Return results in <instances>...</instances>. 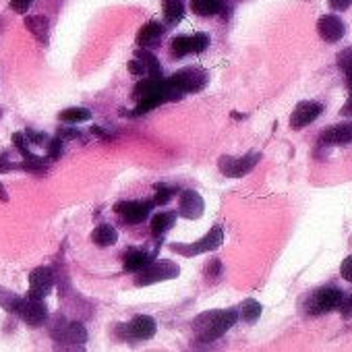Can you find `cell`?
<instances>
[{
  "label": "cell",
  "mask_w": 352,
  "mask_h": 352,
  "mask_svg": "<svg viewBox=\"0 0 352 352\" xmlns=\"http://www.w3.org/2000/svg\"><path fill=\"white\" fill-rule=\"evenodd\" d=\"M149 263H151V255L143 249H129L124 255V270L131 274H139Z\"/></svg>",
  "instance_id": "e0dca14e"
},
{
  "label": "cell",
  "mask_w": 352,
  "mask_h": 352,
  "mask_svg": "<svg viewBox=\"0 0 352 352\" xmlns=\"http://www.w3.org/2000/svg\"><path fill=\"white\" fill-rule=\"evenodd\" d=\"M162 11H164V21L168 28L179 25L185 17V5L183 0H164L162 3Z\"/></svg>",
  "instance_id": "ac0fdd59"
},
{
  "label": "cell",
  "mask_w": 352,
  "mask_h": 352,
  "mask_svg": "<svg viewBox=\"0 0 352 352\" xmlns=\"http://www.w3.org/2000/svg\"><path fill=\"white\" fill-rule=\"evenodd\" d=\"M48 143H50V145H48V157H50V160H58L60 153H63V139L56 137V139H52V141H48Z\"/></svg>",
  "instance_id": "1f68e13d"
},
{
  "label": "cell",
  "mask_w": 352,
  "mask_h": 352,
  "mask_svg": "<svg viewBox=\"0 0 352 352\" xmlns=\"http://www.w3.org/2000/svg\"><path fill=\"white\" fill-rule=\"evenodd\" d=\"M338 311L342 313L344 319H350L352 317V294L350 296H344V300H342V305H340Z\"/></svg>",
  "instance_id": "d590c367"
},
{
  "label": "cell",
  "mask_w": 352,
  "mask_h": 352,
  "mask_svg": "<svg viewBox=\"0 0 352 352\" xmlns=\"http://www.w3.org/2000/svg\"><path fill=\"white\" fill-rule=\"evenodd\" d=\"M336 63H338V69L344 73L346 85H348V89H350V87H352V46H350V48H344L342 52H338Z\"/></svg>",
  "instance_id": "cb8c5ba5"
},
{
  "label": "cell",
  "mask_w": 352,
  "mask_h": 352,
  "mask_svg": "<svg viewBox=\"0 0 352 352\" xmlns=\"http://www.w3.org/2000/svg\"><path fill=\"white\" fill-rule=\"evenodd\" d=\"M340 274H342V278H344L346 282H352V255H348V257L342 261Z\"/></svg>",
  "instance_id": "e575fe53"
},
{
  "label": "cell",
  "mask_w": 352,
  "mask_h": 352,
  "mask_svg": "<svg viewBox=\"0 0 352 352\" xmlns=\"http://www.w3.org/2000/svg\"><path fill=\"white\" fill-rule=\"evenodd\" d=\"M129 73L131 75H135V77H143L145 75V65H143V60L141 58H133V60H129Z\"/></svg>",
  "instance_id": "d6a6232c"
},
{
  "label": "cell",
  "mask_w": 352,
  "mask_h": 352,
  "mask_svg": "<svg viewBox=\"0 0 352 352\" xmlns=\"http://www.w3.org/2000/svg\"><path fill=\"white\" fill-rule=\"evenodd\" d=\"M323 112V106L321 102H315V100H302L296 104V108L292 110V116H290V129L292 131H300L305 126H309L311 122H315Z\"/></svg>",
  "instance_id": "9c48e42d"
},
{
  "label": "cell",
  "mask_w": 352,
  "mask_h": 352,
  "mask_svg": "<svg viewBox=\"0 0 352 352\" xmlns=\"http://www.w3.org/2000/svg\"><path fill=\"white\" fill-rule=\"evenodd\" d=\"M58 137H60V139H77L79 133L73 131V129H60V131H58Z\"/></svg>",
  "instance_id": "ab89813d"
},
{
  "label": "cell",
  "mask_w": 352,
  "mask_h": 352,
  "mask_svg": "<svg viewBox=\"0 0 352 352\" xmlns=\"http://www.w3.org/2000/svg\"><path fill=\"white\" fill-rule=\"evenodd\" d=\"M174 58H185L187 54H193V42L191 36H176L170 44Z\"/></svg>",
  "instance_id": "d4e9b609"
},
{
  "label": "cell",
  "mask_w": 352,
  "mask_h": 352,
  "mask_svg": "<svg viewBox=\"0 0 352 352\" xmlns=\"http://www.w3.org/2000/svg\"><path fill=\"white\" fill-rule=\"evenodd\" d=\"M153 206H155L153 199H147V201H118L114 206V214L122 216V220L129 222V224H141V222L147 220Z\"/></svg>",
  "instance_id": "30bf717a"
},
{
  "label": "cell",
  "mask_w": 352,
  "mask_h": 352,
  "mask_svg": "<svg viewBox=\"0 0 352 352\" xmlns=\"http://www.w3.org/2000/svg\"><path fill=\"white\" fill-rule=\"evenodd\" d=\"M241 317L247 321V323H255L259 317H261V311H263V307H261V302L259 300H255V298H247V300H243V305H241Z\"/></svg>",
  "instance_id": "484cf974"
},
{
  "label": "cell",
  "mask_w": 352,
  "mask_h": 352,
  "mask_svg": "<svg viewBox=\"0 0 352 352\" xmlns=\"http://www.w3.org/2000/svg\"><path fill=\"white\" fill-rule=\"evenodd\" d=\"M58 118H60L63 122H73V124H77V122L91 120V112H89L87 108H67V110H63V112L58 114Z\"/></svg>",
  "instance_id": "4316f807"
},
{
  "label": "cell",
  "mask_w": 352,
  "mask_h": 352,
  "mask_svg": "<svg viewBox=\"0 0 352 352\" xmlns=\"http://www.w3.org/2000/svg\"><path fill=\"white\" fill-rule=\"evenodd\" d=\"M0 201H9V193H7V189H5V185L3 183H0Z\"/></svg>",
  "instance_id": "60d3db41"
},
{
  "label": "cell",
  "mask_w": 352,
  "mask_h": 352,
  "mask_svg": "<svg viewBox=\"0 0 352 352\" xmlns=\"http://www.w3.org/2000/svg\"><path fill=\"white\" fill-rule=\"evenodd\" d=\"M348 91H350V96H348L346 104H344V106H342V110H340V114H342V116H352V87H350Z\"/></svg>",
  "instance_id": "f35d334b"
},
{
  "label": "cell",
  "mask_w": 352,
  "mask_h": 352,
  "mask_svg": "<svg viewBox=\"0 0 352 352\" xmlns=\"http://www.w3.org/2000/svg\"><path fill=\"white\" fill-rule=\"evenodd\" d=\"M181 274V267L172 263V261H162V263H149L147 267H143L135 280L137 286H149L155 282H164V280H174Z\"/></svg>",
  "instance_id": "ba28073f"
},
{
  "label": "cell",
  "mask_w": 352,
  "mask_h": 352,
  "mask_svg": "<svg viewBox=\"0 0 352 352\" xmlns=\"http://www.w3.org/2000/svg\"><path fill=\"white\" fill-rule=\"evenodd\" d=\"M56 284V276L50 267H36L30 274V296L46 298Z\"/></svg>",
  "instance_id": "8fae6325"
},
{
  "label": "cell",
  "mask_w": 352,
  "mask_h": 352,
  "mask_svg": "<svg viewBox=\"0 0 352 352\" xmlns=\"http://www.w3.org/2000/svg\"><path fill=\"white\" fill-rule=\"evenodd\" d=\"M155 331H157V323L149 315H137L129 323H122L120 329H118L120 338H124L126 342H145V340H151L155 336Z\"/></svg>",
  "instance_id": "8992f818"
},
{
  "label": "cell",
  "mask_w": 352,
  "mask_h": 352,
  "mask_svg": "<svg viewBox=\"0 0 352 352\" xmlns=\"http://www.w3.org/2000/svg\"><path fill=\"white\" fill-rule=\"evenodd\" d=\"M170 83L179 89L183 96L185 94H195L201 91L210 83V73L201 67H185L181 71H176L172 77H168Z\"/></svg>",
  "instance_id": "3957f363"
},
{
  "label": "cell",
  "mask_w": 352,
  "mask_h": 352,
  "mask_svg": "<svg viewBox=\"0 0 352 352\" xmlns=\"http://www.w3.org/2000/svg\"><path fill=\"white\" fill-rule=\"evenodd\" d=\"M17 302H19V296H15L13 292H9V290H3L0 288V305H3L7 311H15V307H17Z\"/></svg>",
  "instance_id": "f546056e"
},
{
  "label": "cell",
  "mask_w": 352,
  "mask_h": 352,
  "mask_svg": "<svg viewBox=\"0 0 352 352\" xmlns=\"http://www.w3.org/2000/svg\"><path fill=\"white\" fill-rule=\"evenodd\" d=\"M261 160L259 151H249L243 157H230V155H222L218 162V168L224 176L228 179H243L245 174H249Z\"/></svg>",
  "instance_id": "5b68a950"
},
{
  "label": "cell",
  "mask_w": 352,
  "mask_h": 352,
  "mask_svg": "<svg viewBox=\"0 0 352 352\" xmlns=\"http://www.w3.org/2000/svg\"><path fill=\"white\" fill-rule=\"evenodd\" d=\"M352 143V122H342V124H333L327 131H323L317 139V145L323 147H340V145H348Z\"/></svg>",
  "instance_id": "4fadbf2b"
},
{
  "label": "cell",
  "mask_w": 352,
  "mask_h": 352,
  "mask_svg": "<svg viewBox=\"0 0 352 352\" xmlns=\"http://www.w3.org/2000/svg\"><path fill=\"white\" fill-rule=\"evenodd\" d=\"M32 5H34V0H11V9L19 15H25Z\"/></svg>",
  "instance_id": "836d02e7"
},
{
  "label": "cell",
  "mask_w": 352,
  "mask_h": 352,
  "mask_svg": "<svg viewBox=\"0 0 352 352\" xmlns=\"http://www.w3.org/2000/svg\"><path fill=\"white\" fill-rule=\"evenodd\" d=\"M153 191H155L153 204H155V206H166V204L174 197L176 187H172V185H164V183H157V185L153 187Z\"/></svg>",
  "instance_id": "83f0119b"
},
{
  "label": "cell",
  "mask_w": 352,
  "mask_h": 352,
  "mask_svg": "<svg viewBox=\"0 0 352 352\" xmlns=\"http://www.w3.org/2000/svg\"><path fill=\"white\" fill-rule=\"evenodd\" d=\"M317 34L325 44H336L346 36V23L338 15H323L317 21Z\"/></svg>",
  "instance_id": "7c38bea8"
},
{
  "label": "cell",
  "mask_w": 352,
  "mask_h": 352,
  "mask_svg": "<svg viewBox=\"0 0 352 352\" xmlns=\"http://www.w3.org/2000/svg\"><path fill=\"white\" fill-rule=\"evenodd\" d=\"M191 11L199 17H214L224 11V0H191Z\"/></svg>",
  "instance_id": "d6986e66"
},
{
  "label": "cell",
  "mask_w": 352,
  "mask_h": 352,
  "mask_svg": "<svg viewBox=\"0 0 352 352\" xmlns=\"http://www.w3.org/2000/svg\"><path fill=\"white\" fill-rule=\"evenodd\" d=\"M206 212V201L204 197L193 191V189H187L181 193V216L187 218V220H199Z\"/></svg>",
  "instance_id": "5bb4252c"
},
{
  "label": "cell",
  "mask_w": 352,
  "mask_h": 352,
  "mask_svg": "<svg viewBox=\"0 0 352 352\" xmlns=\"http://www.w3.org/2000/svg\"><path fill=\"white\" fill-rule=\"evenodd\" d=\"M164 32H166V28H164L162 23H157V21H147V23L139 30V34H137V46H139V48L157 46L160 40H162V36H164Z\"/></svg>",
  "instance_id": "2e32d148"
},
{
  "label": "cell",
  "mask_w": 352,
  "mask_h": 352,
  "mask_svg": "<svg viewBox=\"0 0 352 352\" xmlns=\"http://www.w3.org/2000/svg\"><path fill=\"white\" fill-rule=\"evenodd\" d=\"M13 313H17L32 327H40L48 319V307L44 305V298H34V296L19 298V302H17Z\"/></svg>",
  "instance_id": "52a82bcc"
},
{
  "label": "cell",
  "mask_w": 352,
  "mask_h": 352,
  "mask_svg": "<svg viewBox=\"0 0 352 352\" xmlns=\"http://www.w3.org/2000/svg\"><path fill=\"white\" fill-rule=\"evenodd\" d=\"M174 222H176V214L174 212H160V214H155L151 218V224H149L151 234L153 236H162L164 232H168L174 226Z\"/></svg>",
  "instance_id": "7402d4cb"
},
{
  "label": "cell",
  "mask_w": 352,
  "mask_h": 352,
  "mask_svg": "<svg viewBox=\"0 0 352 352\" xmlns=\"http://www.w3.org/2000/svg\"><path fill=\"white\" fill-rule=\"evenodd\" d=\"M220 274H222V263H220L218 259H214L212 263H208V267H206V276H208V280H210V282L220 280Z\"/></svg>",
  "instance_id": "4dcf8cb0"
},
{
  "label": "cell",
  "mask_w": 352,
  "mask_h": 352,
  "mask_svg": "<svg viewBox=\"0 0 352 352\" xmlns=\"http://www.w3.org/2000/svg\"><path fill=\"white\" fill-rule=\"evenodd\" d=\"M191 42H193V54H204V52L210 48L212 38H210L208 34L199 32V34H193V36H191Z\"/></svg>",
  "instance_id": "f1b7e54d"
},
{
  "label": "cell",
  "mask_w": 352,
  "mask_h": 352,
  "mask_svg": "<svg viewBox=\"0 0 352 352\" xmlns=\"http://www.w3.org/2000/svg\"><path fill=\"white\" fill-rule=\"evenodd\" d=\"M0 116H3V108H0Z\"/></svg>",
  "instance_id": "b9f144b4"
},
{
  "label": "cell",
  "mask_w": 352,
  "mask_h": 352,
  "mask_svg": "<svg viewBox=\"0 0 352 352\" xmlns=\"http://www.w3.org/2000/svg\"><path fill=\"white\" fill-rule=\"evenodd\" d=\"M344 290H340L338 286H321L317 288L305 302V313L307 315H323V313H331L336 309H340L342 300H344Z\"/></svg>",
  "instance_id": "7a4b0ae2"
},
{
  "label": "cell",
  "mask_w": 352,
  "mask_h": 352,
  "mask_svg": "<svg viewBox=\"0 0 352 352\" xmlns=\"http://www.w3.org/2000/svg\"><path fill=\"white\" fill-rule=\"evenodd\" d=\"M222 243H224V230H222V226H214L204 239L195 241L193 245H170V251L185 255V257H197L201 253H210V251L220 249Z\"/></svg>",
  "instance_id": "277c9868"
},
{
  "label": "cell",
  "mask_w": 352,
  "mask_h": 352,
  "mask_svg": "<svg viewBox=\"0 0 352 352\" xmlns=\"http://www.w3.org/2000/svg\"><path fill=\"white\" fill-rule=\"evenodd\" d=\"M329 7L333 11H346L348 7H352V0H329Z\"/></svg>",
  "instance_id": "74e56055"
},
{
  "label": "cell",
  "mask_w": 352,
  "mask_h": 352,
  "mask_svg": "<svg viewBox=\"0 0 352 352\" xmlns=\"http://www.w3.org/2000/svg\"><path fill=\"white\" fill-rule=\"evenodd\" d=\"M54 338L58 342L83 346L87 342V329L83 323H67V325H60L58 329H54Z\"/></svg>",
  "instance_id": "9a60e30c"
},
{
  "label": "cell",
  "mask_w": 352,
  "mask_h": 352,
  "mask_svg": "<svg viewBox=\"0 0 352 352\" xmlns=\"http://www.w3.org/2000/svg\"><path fill=\"white\" fill-rule=\"evenodd\" d=\"M239 321V311L236 309H226V311H210L199 315L193 321V327L197 331V338L201 342H216L222 338L234 323Z\"/></svg>",
  "instance_id": "6da1fadb"
},
{
  "label": "cell",
  "mask_w": 352,
  "mask_h": 352,
  "mask_svg": "<svg viewBox=\"0 0 352 352\" xmlns=\"http://www.w3.org/2000/svg\"><path fill=\"white\" fill-rule=\"evenodd\" d=\"M137 58L143 60V65H145V75H147V77H151V79H162V77H164L162 67H160V60L155 58V54L147 52L145 48H139V50H137Z\"/></svg>",
  "instance_id": "603a6c76"
},
{
  "label": "cell",
  "mask_w": 352,
  "mask_h": 352,
  "mask_svg": "<svg viewBox=\"0 0 352 352\" xmlns=\"http://www.w3.org/2000/svg\"><path fill=\"white\" fill-rule=\"evenodd\" d=\"M91 241H94V245H98V247H112V245L118 241V232H116V228L110 226V224H100V226L91 232Z\"/></svg>",
  "instance_id": "44dd1931"
},
{
  "label": "cell",
  "mask_w": 352,
  "mask_h": 352,
  "mask_svg": "<svg viewBox=\"0 0 352 352\" xmlns=\"http://www.w3.org/2000/svg\"><path fill=\"white\" fill-rule=\"evenodd\" d=\"M21 164H15L7 157H0V174H5V172H11V170H19Z\"/></svg>",
  "instance_id": "8d00e7d4"
},
{
  "label": "cell",
  "mask_w": 352,
  "mask_h": 352,
  "mask_svg": "<svg viewBox=\"0 0 352 352\" xmlns=\"http://www.w3.org/2000/svg\"><path fill=\"white\" fill-rule=\"evenodd\" d=\"M25 28L42 42L48 44V32H50V23L46 17L42 15H34V17H25Z\"/></svg>",
  "instance_id": "ffe728a7"
}]
</instances>
